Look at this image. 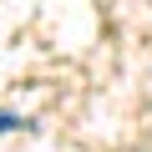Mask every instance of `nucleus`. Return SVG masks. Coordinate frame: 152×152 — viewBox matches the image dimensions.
Here are the masks:
<instances>
[{
  "mask_svg": "<svg viewBox=\"0 0 152 152\" xmlns=\"http://www.w3.org/2000/svg\"><path fill=\"white\" fill-rule=\"evenodd\" d=\"M10 127H20V122H15L10 112H0V132H10Z\"/></svg>",
  "mask_w": 152,
  "mask_h": 152,
  "instance_id": "1",
  "label": "nucleus"
}]
</instances>
